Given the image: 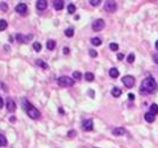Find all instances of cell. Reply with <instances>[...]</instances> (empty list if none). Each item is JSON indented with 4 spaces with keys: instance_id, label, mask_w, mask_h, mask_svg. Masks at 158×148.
<instances>
[{
    "instance_id": "obj_17",
    "label": "cell",
    "mask_w": 158,
    "mask_h": 148,
    "mask_svg": "<svg viewBox=\"0 0 158 148\" xmlns=\"http://www.w3.org/2000/svg\"><path fill=\"white\" fill-rule=\"evenodd\" d=\"M46 48H48V50H54L55 48H56V42L52 39H49L48 42H46Z\"/></svg>"
},
{
    "instance_id": "obj_42",
    "label": "cell",
    "mask_w": 158,
    "mask_h": 148,
    "mask_svg": "<svg viewBox=\"0 0 158 148\" xmlns=\"http://www.w3.org/2000/svg\"><path fill=\"white\" fill-rule=\"evenodd\" d=\"M155 46H156V49H157V50H158V40H157V42H156V44H155Z\"/></svg>"
},
{
    "instance_id": "obj_24",
    "label": "cell",
    "mask_w": 158,
    "mask_h": 148,
    "mask_svg": "<svg viewBox=\"0 0 158 148\" xmlns=\"http://www.w3.org/2000/svg\"><path fill=\"white\" fill-rule=\"evenodd\" d=\"M33 50L36 51V52H39V51L42 50V44H40L39 42H35L33 43Z\"/></svg>"
},
{
    "instance_id": "obj_29",
    "label": "cell",
    "mask_w": 158,
    "mask_h": 148,
    "mask_svg": "<svg viewBox=\"0 0 158 148\" xmlns=\"http://www.w3.org/2000/svg\"><path fill=\"white\" fill-rule=\"evenodd\" d=\"M134 58H135L134 53H130V55L127 56V63H133V62H134Z\"/></svg>"
},
{
    "instance_id": "obj_1",
    "label": "cell",
    "mask_w": 158,
    "mask_h": 148,
    "mask_svg": "<svg viewBox=\"0 0 158 148\" xmlns=\"http://www.w3.org/2000/svg\"><path fill=\"white\" fill-rule=\"evenodd\" d=\"M139 90H140L141 95H151L157 90V84L152 76H147L146 78L141 81Z\"/></svg>"
},
{
    "instance_id": "obj_15",
    "label": "cell",
    "mask_w": 158,
    "mask_h": 148,
    "mask_svg": "<svg viewBox=\"0 0 158 148\" xmlns=\"http://www.w3.org/2000/svg\"><path fill=\"white\" fill-rule=\"evenodd\" d=\"M108 73H109V76L112 77V78H116V77L119 76V70L116 69V68H112V69H109Z\"/></svg>"
},
{
    "instance_id": "obj_35",
    "label": "cell",
    "mask_w": 158,
    "mask_h": 148,
    "mask_svg": "<svg viewBox=\"0 0 158 148\" xmlns=\"http://www.w3.org/2000/svg\"><path fill=\"white\" fill-rule=\"evenodd\" d=\"M70 52V50H69V48H64L63 49V53H64V55H68V53Z\"/></svg>"
},
{
    "instance_id": "obj_33",
    "label": "cell",
    "mask_w": 158,
    "mask_h": 148,
    "mask_svg": "<svg viewBox=\"0 0 158 148\" xmlns=\"http://www.w3.org/2000/svg\"><path fill=\"white\" fill-rule=\"evenodd\" d=\"M100 3H101L100 0H90V1H89V4H90V5H93V6L100 5Z\"/></svg>"
},
{
    "instance_id": "obj_6",
    "label": "cell",
    "mask_w": 158,
    "mask_h": 148,
    "mask_svg": "<svg viewBox=\"0 0 158 148\" xmlns=\"http://www.w3.org/2000/svg\"><path fill=\"white\" fill-rule=\"evenodd\" d=\"M104 27H105V20L104 19H96L95 21L92 24V28H93V31H95V32L101 31Z\"/></svg>"
},
{
    "instance_id": "obj_41",
    "label": "cell",
    "mask_w": 158,
    "mask_h": 148,
    "mask_svg": "<svg viewBox=\"0 0 158 148\" xmlns=\"http://www.w3.org/2000/svg\"><path fill=\"white\" fill-rule=\"evenodd\" d=\"M128 98L130 100H134V95L133 94H128Z\"/></svg>"
},
{
    "instance_id": "obj_34",
    "label": "cell",
    "mask_w": 158,
    "mask_h": 148,
    "mask_svg": "<svg viewBox=\"0 0 158 148\" xmlns=\"http://www.w3.org/2000/svg\"><path fill=\"white\" fill-rule=\"evenodd\" d=\"M152 59H153V62H155L156 64H158V53H156V55H153Z\"/></svg>"
},
{
    "instance_id": "obj_44",
    "label": "cell",
    "mask_w": 158,
    "mask_h": 148,
    "mask_svg": "<svg viewBox=\"0 0 158 148\" xmlns=\"http://www.w3.org/2000/svg\"><path fill=\"white\" fill-rule=\"evenodd\" d=\"M94 148H96V147H94Z\"/></svg>"
},
{
    "instance_id": "obj_27",
    "label": "cell",
    "mask_w": 158,
    "mask_h": 148,
    "mask_svg": "<svg viewBox=\"0 0 158 148\" xmlns=\"http://www.w3.org/2000/svg\"><path fill=\"white\" fill-rule=\"evenodd\" d=\"M73 77H74V79H81L82 78V73L80 72V71H74Z\"/></svg>"
},
{
    "instance_id": "obj_12",
    "label": "cell",
    "mask_w": 158,
    "mask_h": 148,
    "mask_svg": "<svg viewBox=\"0 0 158 148\" xmlns=\"http://www.w3.org/2000/svg\"><path fill=\"white\" fill-rule=\"evenodd\" d=\"M113 135H115V136H121V135H125L126 134V129L124 127H119V128H114L113 129Z\"/></svg>"
},
{
    "instance_id": "obj_22",
    "label": "cell",
    "mask_w": 158,
    "mask_h": 148,
    "mask_svg": "<svg viewBox=\"0 0 158 148\" xmlns=\"http://www.w3.org/2000/svg\"><path fill=\"white\" fill-rule=\"evenodd\" d=\"M64 34L67 37H69V38H70V37H73L74 36V28L73 27H68L67 30L64 31Z\"/></svg>"
},
{
    "instance_id": "obj_3",
    "label": "cell",
    "mask_w": 158,
    "mask_h": 148,
    "mask_svg": "<svg viewBox=\"0 0 158 148\" xmlns=\"http://www.w3.org/2000/svg\"><path fill=\"white\" fill-rule=\"evenodd\" d=\"M57 84L59 87H64V88H69V87H73L75 84V81L68 76H61L58 79H57Z\"/></svg>"
},
{
    "instance_id": "obj_5",
    "label": "cell",
    "mask_w": 158,
    "mask_h": 148,
    "mask_svg": "<svg viewBox=\"0 0 158 148\" xmlns=\"http://www.w3.org/2000/svg\"><path fill=\"white\" fill-rule=\"evenodd\" d=\"M121 81H122V84H124L126 88H128V89H131L132 87H134V84H135L134 77H133V76H131V75L124 76Z\"/></svg>"
},
{
    "instance_id": "obj_37",
    "label": "cell",
    "mask_w": 158,
    "mask_h": 148,
    "mask_svg": "<svg viewBox=\"0 0 158 148\" xmlns=\"http://www.w3.org/2000/svg\"><path fill=\"white\" fill-rule=\"evenodd\" d=\"M122 58H124V55H122V53H118V59H119V61H121Z\"/></svg>"
},
{
    "instance_id": "obj_4",
    "label": "cell",
    "mask_w": 158,
    "mask_h": 148,
    "mask_svg": "<svg viewBox=\"0 0 158 148\" xmlns=\"http://www.w3.org/2000/svg\"><path fill=\"white\" fill-rule=\"evenodd\" d=\"M104 9H105V11L108 12V13H114V12L116 11V9H118V5H116L115 1H113V0H108V1L105 3Z\"/></svg>"
},
{
    "instance_id": "obj_28",
    "label": "cell",
    "mask_w": 158,
    "mask_h": 148,
    "mask_svg": "<svg viewBox=\"0 0 158 148\" xmlns=\"http://www.w3.org/2000/svg\"><path fill=\"white\" fill-rule=\"evenodd\" d=\"M109 49H111L112 51H118L119 45L116 44V43H111V44H109Z\"/></svg>"
},
{
    "instance_id": "obj_26",
    "label": "cell",
    "mask_w": 158,
    "mask_h": 148,
    "mask_svg": "<svg viewBox=\"0 0 158 148\" xmlns=\"http://www.w3.org/2000/svg\"><path fill=\"white\" fill-rule=\"evenodd\" d=\"M75 11H76L75 5H74V4H69V5H68V12H69L70 14H74V13H75Z\"/></svg>"
},
{
    "instance_id": "obj_16",
    "label": "cell",
    "mask_w": 158,
    "mask_h": 148,
    "mask_svg": "<svg viewBox=\"0 0 158 148\" xmlns=\"http://www.w3.org/2000/svg\"><path fill=\"white\" fill-rule=\"evenodd\" d=\"M111 92H112V96H113V97H119V96H121V90L119 89L118 87H114Z\"/></svg>"
},
{
    "instance_id": "obj_36",
    "label": "cell",
    "mask_w": 158,
    "mask_h": 148,
    "mask_svg": "<svg viewBox=\"0 0 158 148\" xmlns=\"http://www.w3.org/2000/svg\"><path fill=\"white\" fill-rule=\"evenodd\" d=\"M3 106H4V100H3V97L0 96V109L3 108Z\"/></svg>"
},
{
    "instance_id": "obj_10",
    "label": "cell",
    "mask_w": 158,
    "mask_h": 148,
    "mask_svg": "<svg viewBox=\"0 0 158 148\" xmlns=\"http://www.w3.org/2000/svg\"><path fill=\"white\" fill-rule=\"evenodd\" d=\"M16 39H17L18 43H29V40H31L32 39V34H29L28 37L25 36H23L22 33H17V36H16Z\"/></svg>"
},
{
    "instance_id": "obj_21",
    "label": "cell",
    "mask_w": 158,
    "mask_h": 148,
    "mask_svg": "<svg viewBox=\"0 0 158 148\" xmlns=\"http://www.w3.org/2000/svg\"><path fill=\"white\" fill-rule=\"evenodd\" d=\"M90 43H92L94 46H99V45H101V39H100L99 37H94V38H92Z\"/></svg>"
},
{
    "instance_id": "obj_40",
    "label": "cell",
    "mask_w": 158,
    "mask_h": 148,
    "mask_svg": "<svg viewBox=\"0 0 158 148\" xmlns=\"http://www.w3.org/2000/svg\"><path fill=\"white\" fill-rule=\"evenodd\" d=\"M89 95L92 96V97H94V91H93V89H89Z\"/></svg>"
},
{
    "instance_id": "obj_43",
    "label": "cell",
    "mask_w": 158,
    "mask_h": 148,
    "mask_svg": "<svg viewBox=\"0 0 158 148\" xmlns=\"http://www.w3.org/2000/svg\"><path fill=\"white\" fill-rule=\"evenodd\" d=\"M82 148H86V147H82Z\"/></svg>"
},
{
    "instance_id": "obj_25",
    "label": "cell",
    "mask_w": 158,
    "mask_h": 148,
    "mask_svg": "<svg viewBox=\"0 0 158 148\" xmlns=\"http://www.w3.org/2000/svg\"><path fill=\"white\" fill-rule=\"evenodd\" d=\"M7 28V21L4 19L0 20V31H5Z\"/></svg>"
},
{
    "instance_id": "obj_2",
    "label": "cell",
    "mask_w": 158,
    "mask_h": 148,
    "mask_svg": "<svg viewBox=\"0 0 158 148\" xmlns=\"http://www.w3.org/2000/svg\"><path fill=\"white\" fill-rule=\"evenodd\" d=\"M22 106H23V109L26 112V114H28V116L30 119L37 120V119L40 117V112L36 108V107L32 106L26 98H23L22 100Z\"/></svg>"
},
{
    "instance_id": "obj_30",
    "label": "cell",
    "mask_w": 158,
    "mask_h": 148,
    "mask_svg": "<svg viewBox=\"0 0 158 148\" xmlns=\"http://www.w3.org/2000/svg\"><path fill=\"white\" fill-rule=\"evenodd\" d=\"M0 9H1V11H3V12H6L7 10H9V6H7V4H6V3H4V1H3V3L0 4Z\"/></svg>"
},
{
    "instance_id": "obj_31",
    "label": "cell",
    "mask_w": 158,
    "mask_h": 148,
    "mask_svg": "<svg viewBox=\"0 0 158 148\" xmlns=\"http://www.w3.org/2000/svg\"><path fill=\"white\" fill-rule=\"evenodd\" d=\"M68 136L70 137V139L75 137V136H76V131H75V130H69V131H68Z\"/></svg>"
},
{
    "instance_id": "obj_19",
    "label": "cell",
    "mask_w": 158,
    "mask_h": 148,
    "mask_svg": "<svg viewBox=\"0 0 158 148\" xmlns=\"http://www.w3.org/2000/svg\"><path fill=\"white\" fill-rule=\"evenodd\" d=\"M7 146V139L4 134H0V147H6Z\"/></svg>"
},
{
    "instance_id": "obj_11",
    "label": "cell",
    "mask_w": 158,
    "mask_h": 148,
    "mask_svg": "<svg viewBox=\"0 0 158 148\" xmlns=\"http://www.w3.org/2000/svg\"><path fill=\"white\" fill-rule=\"evenodd\" d=\"M36 7L38 11H44L48 7V1H45V0H38L36 4Z\"/></svg>"
},
{
    "instance_id": "obj_39",
    "label": "cell",
    "mask_w": 158,
    "mask_h": 148,
    "mask_svg": "<svg viewBox=\"0 0 158 148\" xmlns=\"http://www.w3.org/2000/svg\"><path fill=\"white\" fill-rule=\"evenodd\" d=\"M58 113H59V114H64V110H63V108H58Z\"/></svg>"
},
{
    "instance_id": "obj_8",
    "label": "cell",
    "mask_w": 158,
    "mask_h": 148,
    "mask_svg": "<svg viewBox=\"0 0 158 148\" xmlns=\"http://www.w3.org/2000/svg\"><path fill=\"white\" fill-rule=\"evenodd\" d=\"M6 108H7V110H9L10 113H13L16 112V109H17V106H16V103H14V101L12 100V98H7L6 100Z\"/></svg>"
},
{
    "instance_id": "obj_32",
    "label": "cell",
    "mask_w": 158,
    "mask_h": 148,
    "mask_svg": "<svg viewBox=\"0 0 158 148\" xmlns=\"http://www.w3.org/2000/svg\"><path fill=\"white\" fill-rule=\"evenodd\" d=\"M89 56L93 57V58H95V57L98 56V52H96L95 50H93V49H92V50H89Z\"/></svg>"
},
{
    "instance_id": "obj_23",
    "label": "cell",
    "mask_w": 158,
    "mask_h": 148,
    "mask_svg": "<svg viewBox=\"0 0 158 148\" xmlns=\"http://www.w3.org/2000/svg\"><path fill=\"white\" fill-rule=\"evenodd\" d=\"M85 78H86V81H88V82H93L94 81V75L92 72H86Z\"/></svg>"
},
{
    "instance_id": "obj_38",
    "label": "cell",
    "mask_w": 158,
    "mask_h": 148,
    "mask_svg": "<svg viewBox=\"0 0 158 148\" xmlns=\"http://www.w3.org/2000/svg\"><path fill=\"white\" fill-rule=\"evenodd\" d=\"M10 122L14 123V122H16V117H14V116H11V117H10Z\"/></svg>"
},
{
    "instance_id": "obj_7",
    "label": "cell",
    "mask_w": 158,
    "mask_h": 148,
    "mask_svg": "<svg viewBox=\"0 0 158 148\" xmlns=\"http://www.w3.org/2000/svg\"><path fill=\"white\" fill-rule=\"evenodd\" d=\"M82 128L86 131L93 130V120H92V119H86V120H83V122H82Z\"/></svg>"
},
{
    "instance_id": "obj_14",
    "label": "cell",
    "mask_w": 158,
    "mask_h": 148,
    "mask_svg": "<svg viewBox=\"0 0 158 148\" xmlns=\"http://www.w3.org/2000/svg\"><path fill=\"white\" fill-rule=\"evenodd\" d=\"M144 119H145V121H146V122H149V123H152L153 121H155L156 116H155V115H152V114H151V113H146V114L144 115Z\"/></svg>"
},
{
    "instance_id": "obj_9",
    "label": "cell",
    "mask_w": 158,
    "mask_h": 148,
    "mask_svg": "<svg viewBox=\"0 0 158 148\" xmlns=\"http://www.w3.org/2000/svg\"><path fill=\"white\" fill-rule=\"evenodd\" d=\"M16 12H18L19 14H26L28 13V5L24 3H19L16 6Z\"/></svg>"
},
{
    "instance_id": "obj_18",
    "label": "cell",
    "mask_w": 158,
    "mask_h": 148,
    "mask_svg": "<svg viewBox=\"0 0 158 148\" xmlns=\"http://www.w3.org/2000/svg\"><path fill=\"white\" fill-rule=\"evenodd\" d=\"M149 113H151L152 115H157L158 114V104H156V103H152L151 104V107H150V112Z\"/></svg>"
},
{
    "instance_id": "obj_20",
    "label": "cell",
    "mask_w": 158,
    "mask_h": 148,
    "mask_svg": "<svg viewBox=\"0 0 158 148\" xmlns=\"http://www.w3.org/2000/svg\"><path fill=\"white\" fill-rule=\"evenodd\" d=\"M36 64L38 65L39 68H42V69H48V64H46L44 61H42V59H37Z\"/></svg>"
},
{
    "instance_id": "obj_13",
    "label": "cell",
    "mask_w": 158,
    "mask_h": 148,
    "mask_svg": "<svg viewBox=\"0 0 158 148\" xmlns=\"http://www.w3.org/2000/svg\"><path fill=\"white\" fill-rule=\"evenodd\" d=\"M52 4H54V7L56 11H61L64 7V1H62V0H55Z\"/></svg>"
}]
</instances>
